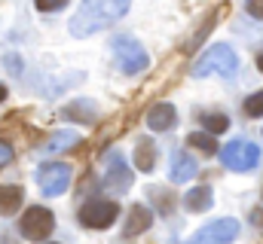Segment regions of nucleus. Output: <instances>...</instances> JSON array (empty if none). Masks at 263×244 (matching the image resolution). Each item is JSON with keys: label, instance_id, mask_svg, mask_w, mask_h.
I'll return each mask as SVG.
<instances>
[{"label": "nucleus", "instance_id": "f257e3e1", "mask_svg": "<svg viewBox=\"0 0 263 244\" xmlns=\"http://www.w3.org/2000/svg\"><path fill=\"white\" fill-rule=\"evenodd\" d=\"M129 12V0H83L77 15L70 18V34L73 37H92L95 31L110 28L117 18Z\"/></svg>", "mask_w": 263, "mask_h": 244}, {"label": "nucleus", "instance_id": "f03ea898", "mask_svg": "<svg viewBox=\"0 0 263 244\" xmlns=\"http://www.w3.org/2000/svg\"><path fill=\"white\" fill-rule=\"evenodd\" d=\"M239 67V58L230 46H211L202 58L193 64V76H208V73H220V76H233Z\"/></svg>", "mask_w": 263, "mask_h": 244}, {"label": "nucleus", "instance_id": "7ed1b4c3", "mask_svg": "<svg viewBox=\"0 0 263 244\" xmlns=\"http://www.w3.org/2000/svg\"><path fill=\"white\" fill-rule=\"evenodd\" d=\"M55 229V217L52 211H46L43 205H34L22 214L18 220V232L28 238V241H46V235Z\"/></svg>", "mask_w": 263, "mask_h": 244}, {"label": "nucleus", "instance_id": "20e7f679", "mask_svg": "<svg viewBox=\"0 0 263 244\" xmlns=\"http://www.w3.org/2000/svg\"><path fill=\"white\" fill-rule=\"evenodd\" d=\"M120 217V205L110 198H92L80 208V223L86 229H107Z\"/></svg>", "mask_w": 263, "mask_h": 244}, {"label": "nucleus", "instance_id": "39448f33", "mask_svg": "<svg viewBox=\"0 0 263 244\" xmlns=\"http://www.w3.org/2000/svg\"><path fill=\"white\" fill-rule=\"evenodd\" d=\"M220 162L230 171H251L260 162V150L251 140H233V144H227L220 150Z\"/></svg>", "mask_w": 263, "mask_h": 244}, {"label": "nucleus", "instance_id": "423d86ee", "mask_svg": "<svg viewBox=\"0 0 263 244\" xmlns=\"http://www.w3.org/2000/svg\"><path fill=\"white\" fill-rule=\"evenodd\" d=\"M114 49H117L120 67H123L126 73H141V70H147L150 55H147V49H144L135 37H120V40L114 43Z\"/></svg>", "mask_w": 263, "mask_h": 244}, {"label": "nucleus", "instance_id": "0eeeda50", "mask_svg": "<svg viewBox=\"0 0 263 244\" xmlns=\"http://www.w3.org/2000/svg\"><path fill=\"white\" fill-rule=\"evenodd\" d=\"M236 235H239V223L223 217V220H214V223L202 226L196 235H190L184 244H230Z\"/></svg>", "mask_w": 263, "mask_h": 244}, {"label": "nucleus", "instance_id": "6e6552de", "mask_svg": "<svg viewBox=\"0 0 263 244\" xmlns=\"http://www.w3.org/2000/svg\"><path fill=\"white\" fill-rule=\"evenodd\" d=\"M37 183H40L43 195H62L70 186V168L65 162H46L37 168Z\"/></svg>", "mask_w": 263, "mask_h": 244}, {"label": "nucleus", "instance_id": "1a4fd4ad", "mask_svg": "<svg viewBox=\"0 0 263 244\" xmlns=\"http://www.w3.org/2000/svg\"><path fill=\"white\" fill-rule=\"evenodd\" d=\"M104 186L110 192H123V189L132 186V174L126 168V159L117 156V153H110V159H107V180H104Z\"/></svg>", "mask_w": 263, "mask_h": 244}, {"label": "nucleus", "instance_id": "9d476101", "mask_svg": "<svg viewBox=\"0 0 263 244\" xmlns=\"http://www.w3.org/2000/svg\"><path fill=\"white\" fill-rule=\"evenodd\" d=\"M153 226V211L150 208H144V205H132L129 211V220H126V226H123V232L135 238V235H141V232H147Z\"/></svg>", "mask_w": 263, "mask_h": 244}, {"label": "nucleus", "instance_id": "9b49d317", "mask_svg": "<svg viewBox=\"0 0 263 244\" xmlns=\"http://www.w3.org/2000/svg\"><path fill=\"white\" fill-rule=\"evenodd\" d=\"M175 122H178V110H175L172 104H156V107H150V113H147L150 131H168V128H175Z\"/></svg>", "mask_w": 263, "mask_h": 244}, {"label": "nucleus", "instance_id": "f8f14e48", "mask_svg": "<svg viewBox=\"0 0 263 244\" xmlns=\"http://www.w3.org/2000/svg\"><path fill=\"white\" fill-rule=\"evenodd\" d=\"M193 174H196V159H193L190 153L178 150V153L172 156V180L187 183V180H193Z\"/></svg>", "mask_w": 263, "mask_h": 244}, {"label": "nucleus", "instance_id": "ddd939ff", "mask_svg": "<svg viewBox=\"0 0 263 244\" xmlns=\"http://www.w3.org/2000/svg\"><path fill=\"white\" fill-rule=\"evenodd\" d=\"M211 205H214V195H211L208 186H193L190 192H184V208H187L190 214H202V211H208Z\"/></svg>", "mask_w": 263, "mask_h": 244}, {"label": "nucleus", "instance_id": "4468645a", "mask_svg": "<svg viewBox=\"0 0 263 244\" xmlns=\"http://www.w3.org/2000/svg\"><path fill=\"white\" fill-rule=\"evenodd\" d=\"M77 144H80V134H77V131H55V134L43 144V150H46V156H55V153L73 150Z\"/></svg>", "mask_w": 263, "mask_h": 244}, {"label": "nucleus", "instance_id": "2eb2a0df", "mask_svg": "<svg viewBox=\"0 0 263 244\" xmlns=\"http://www.w3.org/2000/svg\"><path fill=\"white\" fill-rule=\"evenodd\" d=\"M22 198H25V189L22 186H0V214L3 217H12L22 208Z\"/></svg>", "mask_w": 263, "mask_h": 244}, {"label": "nucleus", "instance_id": "dca6fc26", "mask_svg": "<svg viewBox=\"0 0 263 244\" xmlns=\"http://www.w3.org/2000/svg\"><path fill=\"white\" fill-rule=\"evenodd\" d=\"M135 165H138V171H153L156 168V144L153 140H141L138 147H135Z\"/></svg>", "mask_w": 263, "mask_h": 244}, {"label": "nucleus", "instance_id": "f3484780", "mask_svg": "<svg viewBox=\"0 0 263 244\" xmlns=\"http://www.w3.org/2000/svg\"><path fill=\"white\" fill-rule=\"evenodd\" d=\"M70 119H80V122H86V125H92L95 122V107H92V101H86V98H80V101H73L70 107L65 110Z\"/></svg>", "mask_w": 263, "mask_h": 244}, {"label": "nucleus", "instance_id": "a211bd4d", "mask_svg": "<svg viewBox=\"0 0 263 244\" xmlns=\"http://www.w3.org/2000/svg\"><path fill=\"white\" fill-rule=\"evenodd\" d=\"M187 147H196L199 153H205V156H214V153H217V140H214V134H208V131H193V134L187 137Z\"/></svg>", "mask_w": 263, "mask_h": 244}, {"label": "nucleus", "instance_id": "6ab92c4d", "mask_svg": "<svg viewBox=\"0 0 263 244\" xmlns=\"http://www.w3.org/2000/svg\"><path fill=\"white\" fill-rule=\"evenodd\" d=\"M202 125H205L208 134H220V131L230 128V119H227L223 113H205V116H202Z\"/></svg>", "mask_w": 263, "mask_h": 244}, {"label": "nucleus", "instance_id": "aec40b11", "mask_svg": "<svg viewBox=\"0 0 263 244\" xmlns=\"http://www.w3.org/2000/svg\"><path fill=\"white\" fill-rule=\"evenodd\" d=\"M245 113H248V116H263V92H254V95L245 101Z\"/></svg>", "mask_w": 263, "mask_h": 244}, {"label": "nucleus", "instance_id": "412c9836", "mask_svg": "<svg viewBox=\"0 0 263 244\" xmlns=\"http://www.w3.org/2000/svg\"><path fill=\"white\" fill-rule=\"evenodd\" d=\"M214 18H217V12H211V15L205 18V25L199 28V34H196V37H193V40H190V43H187V52H193V49H196V46H199V40H202V37H205L208 31H211V25H214Z\"/></svg>", "mask_w": 263, "mask_h": 244}, {"label": "nucleus", "instance_id": "4be33fe9", "mask_svg": "<svg viewBox=\"0 0 263 244\" xmlns=\"http://www.w3.org/2000/svg\"><path fill=\"white\" fill-rule=\"evenodd\" d=\"M67 0H37V9H40V12H59Z\"/></svg>", "mask_w": 263, "mask_h": 244}, {"label": "nucleus", "instance_id": "5701e85b", "mask_svg": "<svg viewBox=\"0 0 263 244\" xmlns=\"http://www.w3.org/2000/svg\"><path fill=\"white\" fill-rule=\"evenodd\" d=\"M150 195H153V198H156V201H159V208H162V211H165V214H168V211H172V205H175V201H172V198H165V192H162V189H153V192H150Z\"/></svg>", "mask_w": 263, "mask_h": 244}, {"label": "nucleus", "instance_id": "b1692460", "mask_svg": "<svg viewBox=\"0 0 263 244\" xmlns=\"http://www.w3.org/2000/svg\"><path fill=\"white\" fill-rule=\"evenodd\" d=\"M9 162H12V147H9L6 140H0V168L9 165Z\"/></svg>", "mask_w": 263, "mask_h": 244}, {"label": "nucleus", "instance_id": "393cba45", "mask_svg": "<svg viewBox=\"0 0 263 244\" xmlns=\"http://www.w3.org/2000/svg\"><path fill=\"white\" fill-rule=\"evenodd\" d=\"M245 9H248L254 18H263V0H248V3H245Z\"/></svg>", "mask_w": 263, "mask_h": 244}, {"label": "nucleus", "instance_id": "a878e982", "mask_svg": "<svg viewBox=\"0 0 263 244\" xmlns=\"http://www.w3.org/2000/svg\"><path fill=\"white\" fill-rule=\"evenodd\" d=\"M6 101V86H0V104Z\"/></svg>", "mask_w": 263, "mask_h": 244}, {"label": "nucleus", "instance_id": "bb28decb", "mask_svg": "<svg viewBox=\"0 0 263 244\" xmlns=\"http://www.w3.org/2000/svg\"><path fill=\"white\" fill-rule=\"evenodd\" d=\"M257 67H260V73H263V52L257 55Z\"/></svg>", "mask_w": 263, "mask_h": 244}]
</instances>
